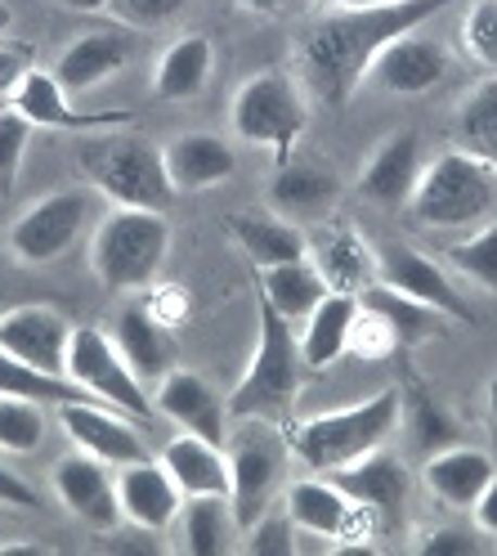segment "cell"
<instances>
[{
	"instance_id": "cell-1",
	"label": "cell",
	"mask_w": 497,
	"mask_h": 556,
	"mask_svg": "<svg viewBox=\"0 0 497 556\" xmlns=\"http://www.w3.org/2000/svg\"><path fill=\"white\" fill-rule=\"evenodd\" d=\"M457 0H390V5H336L318 18L296 50L301 81L328 109L364 86L372 59L404 31H421L435 14H444Z\"/></svg>"
},
{
	"instance_id": "cell-2",
	"label": "cell",
	"mask_w": 497,
	"mask_h": 556,
	"mask_svg": "<svg viewBox=\"0 0 497 556\" xmlns=\"http://www.w3.org/2000/svg\"><path fill=\"white\" fill-rule=\"evenodd\" d=\"M256 355L246 364L242 381L229 395V417H265V422L292 427L296 422V400L305 387V359H301V337L278 309L256 292Z\"/></svg>"
},
{
	"instance_id": "cell-3",
	"label": "cell",
	"mask_w": 497,
	"mask_h": 556,
	"mask_svg": "<svg viewBox=\"0 0 497 556\" xmlns=\"http://www.w3.org/2000/svg\"><path fill=\"white\" fill-rule=\"evenodd\" d=\"M399 417H404V395L399 391H377L359 404L314 413V417H305V422L296 417V422L288 427V444L309 471L332 476L349 463L377 454V448L399 431Z\"/></svg>"
},
{
	"instance_id": "cell-4",
	"label": "cell",
	"mask_w": 497,
	"mask_h": 556,
	"mask_svg": "<svg viewBox=\"0 0 497 556\" xmlns=\"http://www.w3.org/2000/svg\"><path fill=\"white\" fill-rule=\"evenodd\" d=\"M417 225L439 233H475L497 216V170L461 149H444L425 162L408 198Z\"/></svg>"
},
{
	"instance_id": "cell-5",
	"label": "cell",
	"mask_w": 497,
	"mask_h": 556,
	"mask_svg": "<svg viewBox=\"0 0 497 556\" xmlns=\"http://www.w3.org/2000/svg\"><path fill=\"white\" fill-rule=\"evenodd\" d=\"M77 162L86 185L109 198L113 206H149V212H166L175 185L166 176L162 149L149 144L144 135L130 130H99L77 144Z\"/></svg>"
},
{
	"instance_id": "cell-6",
	"label": "cell",
	"mask_w": 497,
	"mask_h": 556,
	"mask_svg": "<svg viewBox=\"0 0 497 556\" xmlns=\"http://www.w3.org/2000/svg\"><path fill=\"white\" fill-rule=\"evenodd\" d=\"M166 252H170L166 212H149V206H113L90 238V265L109 292L149 288Z\"/></svg>"
},
{
	"instance_id": "cell-7",
	"label": "cell",
	"mask_w": 497,
	"mask_h": 556,
	"mask_svg": "<svg viewBox=\"0 0 497 556\" xmlns=\"http://www.w3.org/2000/svg\"><path fill=\"white\" fill-rule=\"evenodd\" d=\"M229 122L238 130V139L246 144H260L273 153V162H292L301 135L309 126V103L305 90L282 77V73H256L246 77L229 103Z\"/></svg>"
},
{
	"instance_id": "cell-8",
	"label": "cell",
	"mask_w": 497,
	"mask_h": 556,
	"mask_svg": "<svg viewBox=\"0 0 497 556\" xmlns=\"http://www.w3.org/2000/svg\"><path fill=\"white\" fill-rule=\"evenodd\" d=\"M229 458V503L238 516V530H246L252 520L273 503V490L282 471H288V427L265 422V417H238V431L225 440Z\"/></svg>"
},
{
	"instance_id": "cell-9",
	"label": "cell",
	"mask_w": 497,
	"mask_h": 556,
	"mask_svg": "<svg viewBox=\"0 0 497 556\" xmlns=\"http://www.w3.org/2000/svg\"><path fill=\"white\" fill-rule=\"evenodd\" d=\"M94 189L90 185H63L37 198L27 212L10 225V252L23 265H50L73 252V242L94 220Z\"/></svg>"
},
{
	"instance_id": "cell-10",
	"label": "cell",
	"mask_w": 497,
	"mask_h": 556,
	"mask_svg": "<svg viewBox=\"0 0 497 556\" xmlns=\"http://www.w3.org/2000/svg\"><path fill=\"white\" fill-rule=\"evenodd\" d=\"M67 377L86 387L99 404L122 408L135 422H153V395L144 391V377H139L126 355L117 351V341L99 328H73V351H67Z\"/></svg>"
},
{
	"instance_id": "cell-11",
	"label": "cell",
	"mask_w": 497,
	"mask_h": 556,
	"mask_svg": "<svg viewBox=\"0 0 497 556\" xmlns=\"http://www.w3.org/2000/svg\"><path fill=\"white\" fill-rule=\"evenodd\" d=\"M288 511L296 530L332 539V543H368L377 534V520L364 503H354L332 476L323 480H296L288 490Z\"/></svg>"
},
{
	"instance_id": "cell-12",
	"label": "cell",
	"mask_w": 497,
	"mask_h": 556,
	"mask_svg": "<svg viewBox=\"0 0 497 556\" xmlns=\"http://www.w3.org/2000/svg\"><path fill=\"white\" fill-rule=\"evenodd\" d=\"M50 484H54L59 503L73 511L77 520H86L90 530H117V526H126L122 503H117V467H109L103 458L86 454V448L59 458L54 471H50Z\"/></svg>"
},
{
	"instance_id": "cell-13",
	"label": "cell",
	"mask_w": 497,
	"mask_h": 556,
	"mask_svg": "<svg viewBox=\"0 0 497 556\" xmlns=\"http://www.w3.org/2000/svg\"><path fill=\"white\" fill-rule=\"evenodd\" d=\"M153 408L175 422L189 435H202L211 444H225L229 440V400L216 395V387L193 372V368H166L157 377V391H153Z\"/></svg>"
},
{
	"instance_id": "cell-14",
	"label": "cell",
	"mask_w": 497,
	"mask_h": 556,
	"mask_svg": "<svg viewBox=\"0 0 497 556\" xmlns=\"http://www.w3.org/2000/svg\"><path fill=\"white\" fill-rule=\"evenodd\" d=\"M0 351L67 377V351H73V324L54 305H10L0 309Z\"/></svg>"
},
{
	"instance_id": "cell-15",
	"label": "cell",
	"mask_w": 497,
	"mask_h": 556,
	"mask_svg": "<svg viewBox=\"0 0 497 556\" xmlns=\"http://www.w3.org/2000/svg\"><path fill=\"white\" fill-rule=\"evenodd\" d=\"M59 427L77 448L103 458L109 467H126L144 458V435H139L135 417H126L113 404H99V400L59 404Z\"/></svg>"
},
{
	"instance_id": "cell-16",
	"label": "cell",
	"mask_w": 497,
	"mask_h": 556,
	"mask_svg": "<svg viewBox=\"0 0 497 556\" xmlns=\"http://www.w3.org/2000/svg\"><path fill=\"white\" fill-rule=\"evenodd\" d=\"M377 278H381V283H390L395 292H404V296H412L421 305L439 309V315H448V319L475 324V315L467 309V301H461V292H457V283L448 278V269L435 256L417 252V248H404V242H399V248L377 252Z\"/></svg>"
},
{
	"instance_id": "cell-17",
	"label": "cell",
	"mask_w": 497,
	"mask_h": 556,
	"mask_svg": "<svg viewBox=\"0 0 497 556\" xmlns=\"http://www.w3.org/2000/svg\"><path fill=\"white\" fill-rule=\"evenodd\" d=\"M448 73H453V54L439 41L421 37V31H404V37H395L372 59L364 81L390 94H425L439 81H448Z\"/></svg>"
},
{
	"instance_id": "cell-18",
	"label": "cell",
	"mask_w": 497,
	"mask_h": 556,
	"mask_svg": "<svg viewBox=\"0 0 497 556\" xmlns=\"http://www.w3.org/2000/svg\"><path fill=\"white\" fill-rule=\"evenodd\" d=\"M309 261L318 265V274H323L328 292L359 296L368 283H377V252L368 248L364 229H354L341 216L318 225V233L309 238Z\"/></svg>"
},
{
	"instance_id": "cell-19",
	"label": "cell",
	"mask_w": 497,
	"mask_h": 556,
	"mask_svg": "<svg viewBox=\"0 0 497 556\" xmlns=\"http://www.w3.org/2000/svg\"><path fill=\"white\" fill-rule=\"evenodd\" d=\"M332 480L341 484V490L354 498V503H364L377 520V530H390V526H399L404 511H408V467L399 458H390L385 448H377V454L359 458V463H349L341 471H332Z\"/></svg>"
},
{
	"instance_id": "cell-20",
	"label": "cell",
	"mask_w": 497,
	"mask_h": 556,
	"mask_svg": "<svg viewBox=\"0 0 497 556\" xmlns=\"http://www.w3.org/2000/svg\"><path fill=\"white\" fill-rule=\"evenodd\" d=\"M117 503L126 526H144V530H166L180 516V484L170 480V471L153 458H139L117 467Z\"/></svg>"
},
{
	"instance_id": "cell-21",
	"label": "cell",
	"mask_w": 497,
	"mask_h": 556,
	"mask_svg": "<svg viewBox=\"0 0 497 556\" xmlns=\"http://www.w3.org/2000/svg\"><path fill=\"white\" fill-rule=\"evenodd\" d=\"M10 109H18L37 130H99V126H126L130 113H81L73 109V99L67 90L59 86L54 73H41V67H31L27 81L14 90Z\"/></svg>"
},
{
	"instance_id": "cell-22",
	"label": "cell",
	"mask_w": 497,
	"mask_h": 556,
	"mask_svg": "<svg viewBox=\"0 0 497 556\" xmlns=\"http://www.w3.org/2000/svg\"><path fill=\"white\" fill-rule=\"evenodd\" d=\"M425 170V153H421V135L417 130H399V135H385L381 144L372 149L364 176H359V189L372 198V202H385V206H408L417 180Z\"/></svg>"
},
{
	"instance_id": "cell-23",
	"label": "cell",
	"mask_w": 497,
	"mask_h": 556,
	"mask_svg": "<svg viewBox=\"0 0 497 556\" xmlns=\"http://www.w3.org/2000/svg\"><path fill=\"white\" fill-rule=\"evenodd\" d=\"M162 162H166V176H170L175 193L216 189V185H225L233 170H238V157L229 149V139L206 135V130L175 135L170 144L162 149Z\"/></svg>"
},
{
	"instance_id": "cell-24",
	"label": "cell",
	"mask_w": 497,
	"mask_h": 556,
	"mask_svg": "<svg viewBox=\"0 0 497 556\" xmlns=\"http://www.w3.org/2000/svg\"><path fill=\"white\" fill-rule=\"evenodd\" d=\"M493 476H497V463L484 448L461 444V440L425 458V484H431V494L453 511H471Z\"/></svg>"
},
{
	"instance_id": "cell-25",
	"label": "cell",
	"mask_w": 497,
	"mask_h": 556,
	"mask_svg": "<svg viewBox=\"0 0 497 556\" xmlns=\"http://www.w3.org/2000/svg\"><path fill=\"white\" fill-rule=\"evenodd\" d=\"M126 63H130V41L122 37L117 27H94V31L77 37L73 46H67V50L59 54L54 77H59V86H63V90L81 94V90H94L99 81L117 77Z\"/></svg>"
},
{
	"instance_id": "cell-26",
	"label": "cell",
	"mask_w": 497,
	"mask_h": 556,
	"mask_svg": "<svg viewBox=\"0 0 497 556\" xmlns=\"http://www.w3.org/2000/svg\"><path fill=\"white\" fill-rule=\"evenodd\" d=\"M359 315V296L354 292H323L301 328V359L305 368H332L341 355H349V328Z\"/></svg>"
},
{
	"instance_id": "cell-27",
	"label": "cell",
	"mask_w": 497,
	"mask_h": 556,
	"mask_svg": "<svg viewBox=\"0 0 497 556\" xmlns=\"http://www.w3.org/2000/svg\"><path fill=\"white\" fill-rule=\"evenodd\" d=\"M162 467L170 471V480L180 484V494H229V458L225 444H211L202 435L180 431L166 448H162Z\"/></svg>"
},
{
	"instance_id": "cell-28",
	"label": "cell",
	"mask_w": 497,
	"mask_h": 556,
	"mask_svg": "<svg viewBox=\"0 0 497 556\" xmlns=\"http://www.w3.org/2000/svg\"><path fill=\"white\" fill-rule=\"evenodd\" d=\"M229 233L242 248V256L256 269L282 265V261H301L309 256V238L288 220V216H269V212H242L229 216Z\"/></svg>"
},
{
	"instance_id": "cell-29",
	"label": "cell",
	"mask_w": 497,
	"mask_h": 556,
	"mask_svg": "<svg viewBox=\"0 0 497 556\" xmlns=\"http://www.w3.org/2000/svg\"><path fill=\"white\" fill-rule=\"evenodd\" d=\"M117 351L126 355V364L144 377V381H157L166 368H175V341H170V328L153 319L149 305H126L117 315Z\"/></svg>"
},
{
	"instance_id": "cell-30",
	"label": "cell",
	"mask_w": 497,
	"mask_h": 556,
	"mask_svg": "<svg viewBox=\"0 0 497 556\" xmlns=\"http://www.w3.org/2000/svg\"><path fill=\"white\" fill-rule=\"evenodd\" d=\"M256 292H260L288 324H305L309 309L323 301L328 283H323V274H318V265H314L309 256H301V261H282V265L260 269Z\"/></svg>"
},
{
	"instance_id": "cell-31",
	"label": "cell",
	"mask_w": 497,
	"mask_h": 556,
	"mask_svg": "<svg viewBox=\"0 0 497 556\" xmlns=\"http://www.w3.org/2000/svg\"><path fill=\"white\" fill-rule=\"evenodd\" d=\"M211 63H216V50H211L206 37H180L170 41L157 59L153 73V94L162 103H180V99H197L211 81Z\"/></svg>"
},
{
	"instance_id": "cell-32",
	"label": "cell",
	"mask_w": 497,
	"mask_h": 556,
	"mask_svg": "<svg viewBox=\"0 0 497 556\" xmlns=\"http://www.w3.org/2000/svg\"><path fill=\"white\" fill-rule=\"evenodd\" d=\"M453 149L471 153L497 170V73L475 81L453 113Z\"/></svg>"
},
{
	"instance_id": "cell-33",
	"label": "cell",
	"mask_w": 497,
	"mask_h": 556,
	"mask_svg": "<svg viewBox=\"0 0 497 556\" xmlns=\"http://www.w3.org/2000/svg\"><path fill=\"white\" fill-rule=\"evenodd\" d=\"M336 198V180L323 166L282 162L269 180V202L278 216H323Z\"/></svg>"
},
{
	"instance_id": "cell-34",
	"label": "cell",
	"mask_w": 497,
	"mask_h": 556,
	"mask_svg": "<svg viewBox=\"0 0 497 556\" xmlns=\"http://www.w3.org/2000/svg\"><path fill=\"white\" fill-rule=\"evenodd\" d=\"M359 305L385 319V328L395 332V341H399V351H412V345L431 341L439 332V309H431V305H421V301L395 292L390 283H381V278L359 292Z\"/></svg>"
},
{
	"instance_id": "cell-35",
	"label": "cell",
	"mask_w": 497,
	"mask_h": 556,
	"mask_svg": "<svg viewBox=\"0 0 497 556\" xmlns=\"http://www.w3.org/2000/svg\"><path fill=\"white\" fill-rule=\"evenodd\" d=\"M180 526H184V547L193 556H225L233 552L238 516L229 494H193L180 503Z\"/></svg>"
},
{
	"instance_id": "cell-36",
	"label": "cell",
	"mask_w": 497,
	"mask_h": 556,
	"mask_svg": "<svg viewBox=\"0 0 497 556\" xmlns=\"http://www.w3.org/2000/svg\"><path fill=\"white\" fill-rule=\"evenodd\" d=\"M0 395H18V400L46 404V408L94 400L86 387H77L73 377H59V372H46V368H31V364H23V359H14V355H5V351H0Z\"/></svg>"
},
{
	"instance_id": "cell-37",
	"label": "cell",
	"mask_w": 497,
	"mask_h": 556,
	"mask_svg": "<svg viewBox=\"0 0 497 556\" xmlns=\"http://www.w3.org/2000/svg\"><path fill=\"white\" fill-rule=\"evenodd\" d=\"M399 427H408V435H412V444L421 448L425 458L431 454H439V448H448V444H457L461 440V431H457V417L425 391V387H412L408 391V400H404V417H399Z\"/></svg>"
},
{
	"instance_id": "cell-38",
	"label": "cell",
	"mask_w": 497,
	"mask_h": 556,
	"mask_svg": "<svg viewBox=\"0 0 497 556\" xmlns=\"http://www.w3.org/2000/svg\"><path fill=\"white\" fill-rule=\"evenodd\" d=\"M41 440H46V404L0 395V448L5 454H31Z\"/></svg>"
},
{
	"instance_id": "cell-39",
	"label": "cell",
	"mask_w": 497,
	"mask_h": 556,
	"mask_svg": "<svg viewBox=\"0 0 497 556\" xmlns=\"http://www.w3.org/2000/svg\"><path fill=\"white\" fill-rule=\"evenodd\" d=\"M448 265L461 269L467 278H475L480 288L497 292V216L484 229H475V233H467L461 242H453V248H448Z\"/></svg>"
},
{
	"instance_id": "cell-40",
	"label": "cell",
	"mask_w": 497,
	"mask_h": 556,
	"mask_svg": "<svg viewBox=\"0 0 497 556\" xmlns=\"http://www.w3.org/2000/svg\"><path fill=\"white\" fill-rule=\"evenodd\" d=\"M242 552L246 556H296V520L282 507H265L252 526L242 530Z\"/></svg>"
},
{
	"instance_id": "cell-41",
	"label": "cell",
	"mask_w": 497,
	"mask_h": 556,
	"mask_svg": "<svg viewBox=\"0 0 497 556\" xmlns=\"http://www.w3.org/2000/svg\"><path fill=\"white\" fill-rule=\"evenodd\" d=\"M461 46L471 50L484 67L497 73V0H471L467 18H461Z\"/></svg>"
},
{
	"instance_id": "cell-42",
	"label": "cell",
	"mask_w": 497,
	"mask_h": 556,
	"mask_svg": "<svg viewBox=\"0 0 497 556\" xmlns=\"http://www.w3.org/2000/svg\"><path fill=\"white\" fill-rule=\"evenodd\" d=\"M31 126L18 109H0V198H5L18 180V166H23V153H27V139H31Z\"/></svg>"
},
{
	"instance_id": "cell-43",
	"label": "cell",
	"mask_w": 497,
	"mask_h": 556,
	"mask_svg": "<svg viewBox=\"0 0 497 556\" xmlns=\"http://www.w3.org/2000/svg\"><path fill=\"white\" fill-rule=\"evenodd\" d=\"M349 351L364 355V359H385V355L399 351V341H395V332L385 328L381 315H372V309L359 305V315H354V328H349Z\"/></svg>"
},
{
	"instance_id": "cell-44",
	"label": "cell",
	"mask_w": 497,
	"mask_h": 556,
	"mask_svg": "<svg viewBox=\"0 0 497 556\" xmlns=\"http://www.w3.org/2000/svg\"><path fill=\"white\" fill-rule=\"evenodd\" d=\"M109 10L126 27H166L189 10V0H109Z\"/></svg>"
},
{
	"instance_id": "cell-45",
	"label": "cell",
	"mask_w": 497,
	"mask_h": 556,
	"mask_svg": "<svg viewBox=\"0 0 497 556\" xmlns=\"http://www.w3.org/2000/svg\"><path fill=\"white\" fill-rule=\"evenodd\" d=\"M480 547H484V539L475 526H439L417 543L421 556H480Z\"/></svg>"
},
{
	"instance_id": "cell-46",
	"label": "cell",
	"mask_w": 497,
	"mask_h": 556,
	"mask_svg": "<svg viewBox=\"0 0 497 556\" xmlns=\"http://www.w3.org/2000/svg\"><path fill=\"white\" fill-rule=\"evenodd\" d=\"M31 46L27 41H14V37H0V109L14 99V90L27 81L31 73Z\"/></svg>"
},
{
	"instance_id": "cell-47",
	"label": "cell",
	"mask_w": 497,
	"mask_h": 556,
	"mask_svg": "<svg viewBox=\"0 0 497 556\" xmlns=\"http://www.w3.org/2000/svg\"><path fill=\"white\" fill-rule=\"evenodd\" d=\"M144 305L153 309V319L166 324V328H175V324L189 319V292H184V288H157Z\"/></svg>"
},
{
	"instance_id": "cell-48",
	"label": "cell",
	"mask_w": 497,
	"mask_h": 556,
	"mask_svg": "<svg viewBox=\"0 0 497 556\" xmlns=\"http://www.w3.org/2000/svg\"><path fill=\"white\" fill-rule=\"evenodd\" d=\"M0 507H37V490L10 467H0Z\"/></svg>"
},
{
	"instance_id": "cell-49",
	"label": "cell",
	"mask_w": 497,
	"mask_h": 556,
	"mask_svg": "<svg viewBox=\"0 0 497 556\" xmlns=\"http://www.w3.org/2000/svg\"><path fill=\"white\" fill-rule=\"evenodd\" d=\"M471 516H475V530H480V534H493V539H497V476L484 484V494L475 498Z\"/></svg>"
},
{
	"instance_id": "cell-50",
	"label": "cell",
	"mask_w": 497,
	"mask_h": 556,
	"mask_svg": "<svg viewBox=\"0 0 497 556\" xmlns=\"http://www.w3.org/2000/svg\"><path fill=\"white\" fill-rule=\"evenodd\" d=\"M484 408H488V427H493V435H497V377L488 381V391H484Z\"/></svg>"
},
{
	"instance_id": "cell-51",
	"label": "cell",
	"mask_w": 497,
	"mask_h": 556,
	"mask_svg": "<svg viewBox=\"0 0 497 556\" xmlns=\"http://www.w3.org/2000/svg\"><path fill=\"white\" fill-rule=\"evenodd\" d=\"M59 5L81 10V14H99V10H109V0H59Z\"/></svg>"
},
{
	"instance_id": "cell-52",
	"label": "cell",
	"mask_w": 497,
	"mask_h": 556,
	"mask_svg": "<svg viewBox=\"0 0 497 556\" xmlns=\"http://www.w3.org/2000/svg\"><path fill=\"white\" fill-rule=\"evenodd\" d=\"M238 5L256 10V14H273V10H282V5H288V0H238Z\"/></svg>"
},
{
	"instance_id": "cell-53",
	"label": "cell",
	"mask_w": 497,
	"mask_h": 556,
	"mask_svg": "<svg viewBox=\"0 0 497 556\" xmlns=\"http://www.w3.org/2000/svg\"><path fill=\"white\" fill-rule=\"evenodd\" d=\"M336 5H390V0H336Z\"/></svg>"
},
{
	"instance_id": "cell-54",
	"label": "cell",
	"mask_w": 497,
	"mask_h": 556,
	"mask_svg": "<svg viewBox=\"0 0 497 556\" xmlns=\"http://www.w3.org/2000/svg\"><path fill=\"white\" fill-rule=\"evenodd\" d=\"M5 27H10V10L0 5V37H5Z\"/></svg>"
},
{
	"instance_id": "cell-55",
	"label": "cell",
	"mask_w": 497,
	"mask_h": 556,
	"mask_svg": "<svg viewBox=\"0 0 497 556\" xmlns=\"http://www.w3.org/2000/svg\"><path fill=\"white\" fill-rule=\"evenodd\" d=\"M0 305H5V265H0Z\"/></svg>"
},
{
	"instance_id": "cell-56",
	"label": "cell",
	"mask_w": 497,
	"mask_h": 556,
	"mask_svg": "<svg viewBox=\"0 0 497 556\" xmlns=\"http://www.w3.org/2000/svg\"><path fill=\"white\" fill-rule=\"evenodd\" d=\"M332 5H336V0H332Z\"/></svg>"
}]
</instances>
